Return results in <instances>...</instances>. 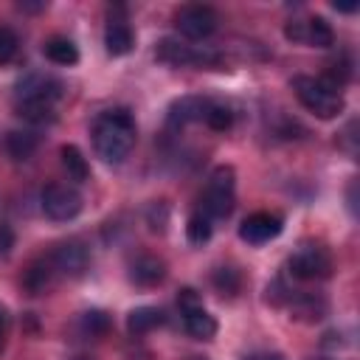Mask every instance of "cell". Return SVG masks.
<instances>
[{"mask_svg": "<svg viewBox=\"0 0 360 360\" xmlns=\"http://www.w3.org/2000/svg\"><path fill=\"white\" fill-rule=\"evenodd\" d=\"M177 304H180V312H183V326H186V332H188L191 338H197V340H211V338L217 335V321H214V315L205 312L200 295H197L191 287L180 290Z\"/></svg>", "mask_w": 360, "mask_h": 360, "instance_id": "7", "label": "cell"}, {"mask_svg": "<svg viewBox=\"0 0 360 360\" xmlns=\"http://www.w3.org/2000/svg\"><path fill=\"white\" fill-rule=\"evenodd\" d=\"M48 262L53 267V276H65V278H79L87 264H90V253L79 239H68L62 245H56L48 253Z\"/></svg>", "mask_w": 360, "mask_h": 360, "instance_id": "10", "label": "cell"}, {"mask_svg": "<svg viewBox=\"0 0 360 360\" xmlns=\"http://www.w3.org/2000/svg\"><path fill=\"white\" fill-rule=\"evenodd\" d=\"M62 163H65V169H68V174L76 180V183H84L87 177H90V166H87V160H84V155H82V149L79 146H73V143H68V146H62Z\"/></svg>", "mask_w": 360, "mask_h": 360, "instance_id": "20", "label": "cell"}, {"mask_svg": "<svg viewBox=\"0 0 360 360\" xmlns=\"http://www.w3.org/2000/svg\"><path fill=\"white\" fill-rule=\"evenodd\" d=\"M292 90L298 96V101L318 118L329 121L335 115L343 112L346 101L340 96L338 87H332L329 82H323L321 76H292Z\"/></svg>", "mask_w": 360, "mask_h": 360, "instance_id": "3", "label": "cell"}, {"mask_svg": "<svg viewBox=\"0 0 360 360\" xmlns=\"http://www.w3.org/2000/svg\"><path fill=\"white\" fill-rule=\"evenodd\" d=\"M6 338H8V312L6 307H0V354L6 349Z\"/></svg>", "mask_w": 360, "mask_h": 360, "instance_id": "27", "label": "cell"}, {"mask_svg": "<svg viewBox=\"0 0 360 360\" xmlns=\"http://www.w3.org/2000/svg\"><path fill=\"white\" fill-rule=\"evenodd\" d=\"M11 248H14V231H11V225L0 222V259H6L11 253Z\"/></svg>", "mask_w": 360, "mask_h": 360, "instance_id": "26", "label": "cell"}, {"mask_svg": "<svg viewBox=\"0 0 360 360\" xmlns=\"http://www.w3.org/2000/svg\"><path fill=\"white\" fill-rule=\"evenodd\" d=\"M214 287L222 292V295H233L239 290V273L233 267H219L214 273Z\"/></svg>", "mask_w": 360, "mask_h": 360, "instance_id": "24", "label": "cell"}, {"mask_svg": "<svg viewBox=\"0 0 360 360\" xmlns=\"http://www.w3.org/2000/svg\"><path fill=\"white\" fill-rule=\"evenodd\" d=\"M42 53H45L53 65H62V68L79 62V48H76L68 37H51V39L42 45Z\"/></svg>", "mask_w": 360, "mask_h": 360, "instance_id": "17", "label": "cell"}, {"mask_svg": "<svg viewBox=\"0 0 360 360\" xmlns=\"http://www.w3.org/2000/svg\"><path fill=\"white\" fill-rule=\"evenodd\" d=\"M73 360H93V357H73Z\"/></svg>", "mask_w": 360, "mask_h": 360, "instance_id": "31", "label": "cell"}, {"mask_svg": "<svg viewBox=\"0 0 360 360\" xmlns=\"http://www.w3.org/2000/svg\"><path fill=\"white\" fill-rule=\"evenodd\" d=\"M62 82L48 73H25L14 87L17 115L31 124L56 121V101L62 98Z\"/></svg>", "mask_w": 360, "mask_h": 360, "instance_id": "1", "label": "cell"}, {"mask_svg": "<svg viewBox=\"0 0 360 360\" xmlns=\"http://www.w3.org/2000/svg\"><path fill=\"white\" fill-rule=\"evenodd\" d=\"M129 278L141 287H152V284H160L166 278V264L158 259V256H138L132 264H129Z\"/></svg>", "mask_w": 360, "mask_h": 360, "instance_id": "15", "label": "cell"}, {"mask_svg": "<svg viewBox=\"0 0 360 360\" xmlns=\"http://www.w3.org/2000/svg\"><path fill=\"white\" fill-rule=\"evenodd\" d=\"M174 25L186 39H208L219 25V14L211 6L188 3L174 14Z\"/></svg>", "mask_w": 360, "mask_h": 360, "instance_id": "8", "label": "cell"}, {"mask_svg": "<svg viewBox=\"0 0 360 360\" xmlns=\"http://www.w3.org/2000/svg\"><path fill=\"white\" fill-rule=\"evenodd\" d=\"M284 222L278 214H270V211H256L250 214L242 225H239V236L248 242V245H264L270 239H276L281 233Z\"/></svg>", "mask_w": 360, "mask_h": 360, "instance_id": "13", "label": "cell"}, {"mask_svg": "<svg viewBox=\"0 0 360 360\" xmlns=\"http://www.w3.org/2000/svg\"><path fill=\"white\" fill-rule=\"evenodd\" d=\"M287 270L292 278L298 281H315V278H329L332 276V259L323 248L307 245L301 250H295L287 262Z\"/></svg>", "mask_w": 360, "mask_h": 360, "instance_id": "9", "label": "cell"}, {"mask_svg": "<svg viewBox=\"0 0 360 360\" xmlns=\"http://www.w3.org/2000/svg\"><path fill=\"white\" fill-rule=\"evenodd\" d=\"M104 45H107V53H110V56H124V53H129L132 45H135V34H132L129 22L112 17V20L107 22V28H104Z\"/></svg>", "mask_w": 360, "mask_h": 360, "instance_id": "14", "label": "cell"}, {"mask_svg": "<svg viewBox=\"0 0 360 360\" xmlns=\"http://www.w3.org/2000/svg\"><path fill=\"white\" fill-rule=\"evenodd\" d=\"M51 278H53V267H51V262H48V256H42L39 262H34L31 267H28V273H25V290L31 292V295H39L48 284H51Z\"/></svg>", "mask_w": 360, "mask_h": 360, "instance_id": "19", "label": "cell"}, {"mask_svg": "<svg viewBox=\"0 0 360 360\" xmlns=\"http://www.w3.org/2000/svg\"><path fill=\"white\" fill-rule=\"evenodd\" d=\"M211 101H214V98H205V96H183V98H177V101L169 107V115H166L169 129H183V127H188V124L205 121V115H208V110H211Z\"/></svg>", "mask_w": 360, "mask_h": 360, "instance_id": "12", "label": "cell"}, {"mask_svg": "<svg viewBox=\"0 0 360 360\" xmlns=\"http://www.w3.org/2000/svg\"><path fill=\"white\" fill-rule=\"evenodd\" d=\"M135 118L129 110H107L93 121V149L104 163H124L135 146Z\"/></svg>", "mask_w": 360, "mask_h": 360, "instance_id": "2", "label": "cell"}, {"mask_svg": "<svg viewBox=\"0 0 360 360\" xmlns=\"http://www.w3.org/2000/svg\"><path fill=\"white\" fill-rule=\"evenodd\" d=\"M284 37L298 45H312V48H329L335 45V34L323 17H309V20H292L284 28Z\"/></svg>", "mask_w": 360, "mask_h": 360, "instance_id": "11", "label": "cell"}, {"mask_svg": "<svg viewBox=\"0 0 360 360\" xmlns=\"http://www.w3.org/2000/svg\"><path fill=\"white\" fill-rule=\"evenodd\" d=\"M211 222H214V219H208L202 211L191 214V217H188V225H186V236H188V242H191V245H202V242H208V239H211V231H214Z\"/></svg>", "mask_w": 360, "mask_h": 360, "instance_id": "21", "label": "cell"}, {"mask_svg": "<svg viewBox=\"0 0 360 360\" xmlns=\"http://www.w3.org/2000/svg\"><path fill=\"white\" fill-rule=\"evenodd\" d=\"M233 197H236V172L233 166H217L208 174V183L200 197V211L208 219H225L233 211Z\"/></svg>", "mask_w": 360, "mask_h": 360, "instance_id": "4", "label": "cell"}, {"mask_svg": "<svg viewBox=\"0 0 360 360\" xmlns=\"http://www.w3.org/2000/svg\"><path fill=\"white\" fill-rule=\"evenodd\" d=\"M205 124H208L211 129H217V132L231 129V124H233V112H231V107L222 104V101H211V110H208V115H205Z\"/></svg>", "mask_w": 360, "mask_h": 360, "instance_id": "23", "label": "cell"}, {"mask_svg": "<svg viewBox=\"0 0 360 360\" xmlns=\"http://www.w3.org/2000/svg\"><path fill=\"white\" fill-rule=\"evenodd\" d=\"M39 146V138L28 129H14L6 135V152L14 158V160H28Z\"/></svg>", "mask_w": 360, "mask_h": 360, "instance_id": "18", "label": "cell"}, {"mask_svg": "<svg viewBox=\"0 0 360 360\" xmlns=\"http://www.w3.org/2000/svg\"><path fill=\"white\" fill-rule=\"evenodd\" d=\"M39 202H42L45 217L53 222H70L82 211V194L68 183H48L42 188Z\"/></svg>", "mask_w": 360, "mask_h": 360, "instance_id": "6", "label": "cell"}, {"mask_svg": "<svg viewBox=\"0 0 360 360\" xmlns=\"http://www.w3.org/2000/svg\"><path fill=\"white\" fill-rule=\"evenodd\" d=\"M160 323H166V312L158 309V307H138V309H132L129 318H127L129 335H146V332H152V329L160 326Z\"/></svg>", "mask_w": 360, "mask_h": 360, "instance_id": "16", "label": "cell"}, {"mask_svg": "<svg viewBox=\"0 0 360 360\" xmlns=\"http://www.w3.org/2000/svg\"><path fill=\"white\" fill-rule=\"evenodd\" d=\"M155 56L163 65H172V68H211V65H219L217 53L194 48V45H186V42H180L174 37H163L155 45Z\"/></svg>", "mask_w": 360, "mask_h": 360, "instance_id": "5", "label": "cell"}, {"mask_svg": "<svg viewBox=\"0 0 360 360\" xmlns=\"http://www.w3.org/2000/svg\"><path fill=\"white\" fill-rule=\"evenodd\" d=\"M79 329H82L84 338H98V335H104L110 329V318L101 309H90V312H84L79 318Z\"/></svg>", "mask_w": 360, "mask_h": 360, "instance_id": "22", "label": "cell"}, {"mask_svg": "<svg viewBox=\"0 0 360 360\" xmlns=\"http://www.w3.org/2000/svg\"><path fill=\"white\" fill-rule=\"evenodd\" d=\"M17 45H20L17 34H14L11 28L0 25V65H6V62H11V59H14V53H17Z\"/></svg>", "mask_w": 360, "mask_h": 360, "instance_id": "25", "label": "cell"}, {"mask_svg": "<svg viewBox=\"0 0 360 360\" xmlns=\"http://www.w3.org/2000/svg\"><path fill=\"white\" fill-rule=\"evenodd\" d=\"M253 360H281L278 354H262V357H253Z\"/></svg>", "mask_w": 360, "mask_h": 360, "instance_id": "30", "label": "cell"}, {"mask_svg": "<svg viewBox=\"0 0 360 360\" xmlns=\"http://www.w3.org/2000/svg\"><path fill=\"white\" fill-rule=\"evenodd\" d=\"M20 8H28V11H39V8H45V3H20Z\"/></svg>", "mask_w": 360, "mask_h": 360, "instance_id": "29", "label": "cell"}, {"mask_svg": "<svg viewBox=\"0 0 360 360\" xmlns=\"http://www.w3.org/2000/svg\"><path fill=\"white\" fill-rule=\"evenodd\" d=\"M338 11H346V14H352V11H357V3H332Z\"/></svg>", "mask_w": 360, "mask_h": 360, "instance_id": "28", "label": "cell"}]
</instances>
